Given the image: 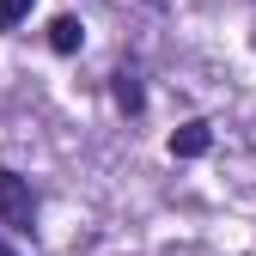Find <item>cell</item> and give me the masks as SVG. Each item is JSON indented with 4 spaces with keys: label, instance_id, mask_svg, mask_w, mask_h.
<instances>
[{
    "label": "cell",
    "instance_id": "6da1fadb",
    "mask_svg": "<svg viewBox=\"0 0 256 256\" xmlns=\"http://www.w3.org/2000/svg\"><path fill=\"white\" fill-rule=\"evenodd\" d=\"M0 220H6V226H18V232H30V220H37L30 183H24L18 171H6V165H0Z\"/></svg>",
    "mask_w": 256,
    "mask_h": 256
},
{
    "label": "cell",
    "instance_id": "277c9868",
    "mask_svg": "<svg viewBox=\"0 0 256 256\" xmlns=\"http://www.w3.org/2000/svg\"><path fill=\"white\" fill-rule=\"evenodd\" d=\"M30 12V0H0V30H6V24H18Z\"/></svg>",
    "mask_w": 256,
    "mask_h": 256
},
{
    "label": "cell",
    "instance_id": "7a4b0ae2",
    "mask_svg": "<svg viewBox=\"0 0 256 256\" xmlns=\"http://www.w3.org/2000/svg\"><path fill=\"white\" fill-rule=\"evenodd\" d=\"M171 152L177 158H202L208 152V122H183L177 134H171Z\"/></svg>",
    "mask_w": 256,
    "mask_h": 256
},
{
    "label": "cell",
    "instance_id": "3957f363",
    "mask_svg": "<svg viewBox=\"0 0 256 256\" xmlns=\"http://www.w3.org/2000/svg\"><path fill=\"white\" fill-rule=\"evenodd\" d=\"M80 37H86L80 18H55V24H49V43H55L61 55H74V49H80Z\"/></svg>",
    "mask_w": 256,
    "mask_h": 256
},
{
    "label": "cell",
    "instance_id": "5b68a950",
    "mask_svg": "<svg viewBox=\"0 0 256 256\" xmlns=\"http://www.w3.org/2000/svg\"><path fill=\"white\" fill-rule=\"evenodd\" d=\"M0 256H12V250H6V244H0Z\"/></svg>",
    "mask_w": 256,
    "mask_h": 256
}]
</instances>
